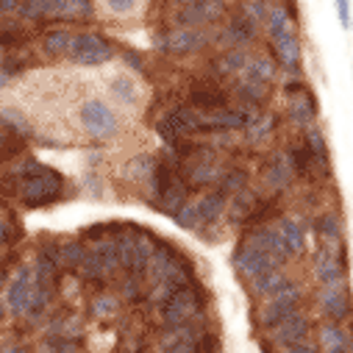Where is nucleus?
Here are the masks:
<instances>
[{
  "instance_id": "obj_1",
  "label": "nucleus",
  "mask_w": 353,
  "mask_h": 353,
  "mask_svg": "<svg viewBox=\"0 0 353 353\" xmlns=\"http://www.w3.org/2000/svg\"><path fill=\"white\" fill-rule=\"evenodd\" d=\"M17 179H20V201L26 209H42L50 203H59L64 198V179L39 164V161H26L17 167Z\"/></svg>"
},
{
  "instance_id": "obj_2",
  "label": "nucleus",
  "mask_w": 353,
  "mask_h": 353,
  "mask_svg": "<svg viewBox=\"0 0 353 353\" xmlns=\"http://www.w3.org/2000/svg\"><path fill=\"white\" fill-rule=\"evenodd\" d=\"M117 253H120V270L137 279H148L150 256H153V236L145 228H123L117 236Z\"/></svg>"
},
{
  "instance_id": "obj_3",
  "label": "nucleus",
  "mask_w": 353,
  "mask_h": 353,
  "mask_svg": "<svg viewBox=\"0 0 353 353\" xmlns=\"http://www.w3.org/2000/svg\"><path fill=\"white\" fill-rule=\"evenodd\" d=\"M78 120H81V128L90 134L92 139H114L123 128L120 123V114L101 98H90V101H83L81 109H78Z\"/></svg>"
},
{
  "instance_id": "obj_4",
  "label": "nucleus",
  "mask_w": 353,
  "mask_h": 353,
  "mask_svg": "<svg viewBox=\"0 0 353 353\" xmlns=\"http://www.w3.org/2000/svg\"><path fill=\"white\" fill-rule=\"evenodd\" d=\"M159 314H161L164 325H187V323H198L201 320L203 303H201L198 292L192 290V284H184V287L170 292L159 303Z\"/></svg>"
},
{
  "instance_id": "obj_5",
  "label": "nucleus",
  "mask_w": 353,
  "mask_h": 353,
  "mask_svg": "<svg viewBox=\"0 0 353 353\" xmlns=\"http://www.w3.org/2000/svg\"><path fill=\"white\" fill-rule=\"evenodd\" d=\"M312 273L323 287L345 281V276H347V253H345L342 239H336V242H323L320 239V245H317V250L312 256Z\"/></svg>"
},
{
  "instance_id": "obj_6",
  "label": "nucleus",
  "mask_w": 353,
  "mask_h": 353,
  "mask_svg": "<svg viewBox=\"0 0 353 353\" xmlns=\"http://www.w3.org/2000/svg\"><path fill=\"white\" fill-rule=\"evenodd\" d=\"M117 53L114 42H109L106 37L101 34H92V31H83V34H75L72 37V45H70V61L81 64V67H101L106 61H112Z\"/></svg>"
},
{
  "instance_id": "obj_7",
  "label": "nucleus",
  "mask_w": 353,
  "mask_h": 353,
  "mask_svg": "<svg viewBox=\"0 0 353 353\" xmlns=\"http://www.w3.org/2000/svg\"><path fill=\"white\" fill-rule=\"evenodd\" d=\"M301 301H303V290L298 284H290L284 292H279L273 298H264V306L259 312V325L264 331L276 328L279 323H284L287 317H292L301 309Z\"/></svg>"
},
{
  "instance_id": "obj_8",
  "label": "nucleus",
  "mask_w": 353,
  "mask_h": 353,
  "mask_svg": "<svg viewBox=\"0 0 353 353\" xmlns=\"http://www.w3.org/2000/svg\"><path fill=\"white\" fill-rule=\"evenodd\" d=\"M317 309L323 312L325 320L331 323H347L353 317V298L345 281L339 284H325L317 292Z\"/></svg>"
},
{
  "instance_id": "obj_9",
  "label": "nucleus",
  "mask_w": 353,
  "mask_h": 353,
  "mask_svg": "<svg viewBox=\"0 0 353 353\" xmlns=\"http://www.w3.org/2000/svg\"><path fill=\"white\" fill-rule=\"evenodd\" d=\"M31 295H34V268L31 264H20V268L14 270V276H12V281L6 284L9 314L26 317V312L31 306Z\"/></svg>"
},
{
  "instance_id": "obj_10",
  "label": "nucleus",
  "mask_w": 353,
  "mask_h": 353,
  "mask_svg": "<svg viewBox=\"0 0 353 353\" xmlns=\"http://www.w3.org/2000/svg\"><path fill=\"white\" fill-rule=\"evenodd\" d=\"M231 261H234L236 273L245 276L248 281L256 279V276H261V273H268V270H273V268H279V264H276L268 253H264L259 245H253V242H248V239H242V242L236 245Z\"/></svg>"
},
{
  "instance_id": "obj_11",
  "label": "nucleus",
  "mask_w": 353,
  "mask_h": 353,
  "mask_svg": "<svg viewBox=\"0 0 353 353\" xmlns=\"http://www.w3.org/2000/svg\"><path fill=\"white\" fill-rule=\"evenodd\" d=\"M209 45V37L198 28H175L164 37H159V50L170 53V56H190L198 53Z\"/></svg>"
},
{
  "instance_id": "obj_12",
  "label": "nucleus",
  "mask_w": 353,
  "mask_h": 353,
  "mask_svg": "<svg viewBox=\"0 0 353 353\" xmlns=\"http://www.w3.org/2000/svg\"><path fill=\"white\" fill-rule=\"evenodd\" d=\"M245 239L253 242V245H259L264 253H268L279 264V268H284V264L292 261V253H290V248H287V242H284V236L279 234L276 225H256Z\"/></svg>"
},
{
  "instance_id": "obj_13",
  "label": "nucleus",
  "mask_w": 353,
  "mask_h": 353,
  "mask_svg": "<svg viewBox=\"0 0 353 353\" xmlns=\"http://www.w3.org/2000/svg\"><path fill=\"white\" fill-rule=\"evenodd\" d=\"M312 336V320L298 309L292 317H287L284 323H279L276 328H270V342L281 350H287L290 345H298L303 339Z\"/></svg>"
},
{
  "instance_id": "obj_14",
  "label": "nucleus",
  "mask_w": 353,
  "mask_h": 353,
  "mask_svg": "<svg viewBox=\"0 0 353 353\" xmlns=\"http://www.w3.org/2000/svg\"><path fill=\"white\" fill-rule=\"evenodd\" d=\"M225 206H228V195L223 192V190H209V192H203L198 201H195V214H198V231L201 228H206V225H217L220 223V217H223V212H225Z\"/></svg>"
},
{
  "instance_id": "obj_15",
  "label": "nucleus",
  "mask_w": 353,
  "mask_h": 353,
  "mask_svg": "<svg viewBox=\"0 0 353 353\" xmlns=\"http://www.w3.org/2000/svg\"><path fill=\"white\" fill-rule=\"evenodd\" d=\"M292 179H295V172H292L290 156L287 153H273L268 159V164H264V184H268L273 192H284V190H290Z\"/></svg>"
},
{
  "instance_id": "obj_16",
  "label": "nucleus",
  "mask_w": 353,
  "mask_h": 353,
  "mask_svg": "<svg viewBox=\"0 0 353 353\" xmlns=\"http://www.w3.org/2000/svg\"><path fill=\"white\" fill-rule=\"evenodd\" d=\"M273 48H276L279 64H281L287 72L298 75V72H301V64H303V48H301L298 34H295V31L284 34L281 39H276V42H273Z\"/></svg>"
},
{
  "instance_id": "obj_17",
  "label": "nucleus",
  "mask_w": 353,
  "mask_h": 353,
  "mask_svg": "<svg viewBox=\"0 0 353 353\" xmlns=\"http://www.w3.org/2000/svg\"><path fill=\"white\" fill-rule=\"evenodd\" d=\"M223 14V0H203V3H192L179 14L181 28H198L206 23H214Z\"/></svg>"
},
{
  "instance_id": "obj_18",
  "label": "nucleus",
  "mask_w": 353,
  "mask_h": 353,
  "mask_svg": "<svg viewBox=\"0 0 353 353\" xmlns=\"http://www.w3.org/2000/svg\"><path fill=\"white\" fill-rule=\"evenodd\" d=\"M290 284H292L290 276H287L281 268H273V270H268V273L250 279V292H253L256 298H273V295L284 292Z\"/></svg>"
},
{
  "instance_id": "obj_19",
  "label": "nucleus",
  "mask_w": 353,
  "mask_h": 353,
  "mask_svg": "<svg viewBox=\"0 0 353 353\" xmlns=\"http://www.w3.org/2000/svg\"><path fill=\"white\" fill-rule=\"evenodd\" d=\"M256 31H259V23L256 20H250L245 12L242 14H236V17H231L228 23H225V31L220 34V39L225 42V45H248L253 37H256Z\"/></svg>"
},
{
  "instance_id": "obj_20",
  "label": "nucleus",
  "mask_w": 353,
  "mask_h": 353,
  "mask_svg": "<svg viewBox=\"0 0 353 353\" xmlns=\"http://www.w3.org/2000/svg\"><path fill=\"white\" fill-rule=\"evenodd\" d=\"M287 114H290V120H292L295 125L309 128V125L314 123V117H317V101H314V95H312L309 90H303V92H298V95H290Z\"/></svg>"
},
{
  "instance_id": "obj_21",
  "label": "nucleus",
  "mask_w": 353,
  "mask_h": 353,
  "mask_svg": "<svg viewBox=\"0 0 353 353\" xmlns=\"http://www.w3.org/2000/svg\"><path fill=\"white\" fill-rule=\"evenodd\" d=\"M225 103H228V95L217 83H203L190 92V106H195L201 112H214V109H223Z\"/></svg>"
},
{
  "instance_id": "obj_22",
  "label": "nucleus",
  "mask_w": 353,
  "mask_h": 353,
  "mask_svg": "<svg viewBox=\"0 0 353 353\" xmlns=\"http://www.w3.org/2000/svg\"><path fill=\"white\" fill-rule=\"evenodd\" d=\"M303 148H306V153L312 156L314 167H320V170L328 175V170H331V150H328L325 134H323L320 128L309 125V128H306V142H303Z\"/></svg>"
},
{
  "instance_id": "obj_23",
  "label": "nucleus",
  "mask_w": 353,
  "mask_h": 353,
  "mask_svg": "<svg viewBox=\"0 0 353 353\" xmlns=\"http://www.w3.org/2000/svg\"><path fill=\"white\" fill-rule=\"evenodd\" d=\"M256 195L250 192V190H239V192H234V201H228V206H225V212H228V223L231 225H245L248 223V217L253 214V209H256Z\"/></svg>"
},
{
  "instance_id": "obj_24",
  "label": "nucleus",
  "mask_w": 353,
  "mask_h": 353,
  "mask_svg": "<svg viewBox=\"0 0 353 353\" xmlns=\"http://www.w3.org/2000/svg\"><path fill=\"white\" fill-rule=\"evenodd\" d=\"M248 81H256V83H264V86H270L279 75V67L270 56H250L248 59V67L242 70Z\"/></svg>"
},
{
  "instance_id": "obj_25",
  "label": "nucleus",
  "mask_w": 353,
  "mask_h": 353,
  "mask_svg": "<svg viewBox=\"0 0 353 353\" xmlns=\"http://www.w3.org/2000/svg\"><path fill=\"white\" fill-rule=\"evenodd\" d=\"M75 276H81V281H86V284H98V287H103L109 281V273L103 270V264L98 261L92 248H86V253L81 256L78 268H75Z\"/></svg>"
},
{
  "instance_id": "obj_26",
  "label": "nucleus",
  "mask_w": 353,
  "mask_h": 353,
  "mask_svg": "<svg viewBox=\"0 0 353 353\" xmlns=\"http://www.w3.org/2000/svg\"><path fill=\"white\" fill-rule=\"evenodd\" d=\"M248 59H250V56H248L242 48L225 50L223 56H217V59L212 61L214 75H217V78H231V75H236V72H242V70L248 67Z\"/></svg>"
},
{
  "instance_id": "obj_27",
  "label": "nucleus",
  "mask_w": 353,
  "mask_h": 353,
  "mask_svg": "<svg viewBox=\"0 0 353 353\" xmlns=\"http://www.w3.org/2000/svg\"><path fill=\"white\" fill-rule=\"evenodd\" d=\"M317 342H320V347H334V345H339V347H353V334L345 328V323H331V320H325V323L317 328Z\"/></svg>"
},
{
  "instance_id": "obj_28",
  "label": "nucleus",
  "mask_w": 353,
  "mask_h": 353,
  "mask_svg": "<svg viewBox=\"0 0 353 353\" xmlns=\"http://www.w3.org/2000/svg\"><path fill=\"white\" fill-rule=\"evenodd\" d=\"M276 228H279V234L284 236V242H287L292 259L301 256V253L306 250V231H303V225H301L298 220H292V217H281Z\"/></svg>"
},
{
  "instance_id": "obj_29",
  "label": "nucleus",
  "mask_w": 353,
  "mask_h": 353,
  "mask_svg": "<svg viewBox=\"0 0 353 353\" xmlns=\"http://www.w3.org/2000/svg\"><path fill=\"white\" fill-rule=\"evenodd\" d=\"M92 253H95L98 261L103 264V270L109 273V279L120 270V253H117V239H114V236H106V239L92 242Z\"/></svg>"
},
{
  "instance_id": "obj_30",
  "label": "nucleus",
  "mask_w": 353,
  "mask_h": 353,
  "mask_svg": "<svg viewBox=\"0 0 353 353\" xmlns=\"http://www.w3.org/2000/svg\"><path fill=\"white\" fill-rule=\"evenodd\" d=\"M72 31H67V28H53V31H48L45 37H42V53L45 56H67L70 53V45H72Z\"/></svg>"
},
{
  "instance_id": "obj_31",
  "label": "nucleus",
  "mask_w": 353,
  "mask_h": 353,
  "mask_svg": "<svg viewBox=\"0 0 353 353\" xmlns=\"http://www.w3.org/2000/svg\"><path fill=\"white\" fill-rule=\"evenodd\" d=\"M236 95L239 101L245 103V109H256V106H264V101L270 98V86H264V83H256V81H242L236 86Z\"/></svg>"
},
{
  "instance_id": "obj_32",
  "label": "nucleus",
  "mask_w": 353,
  "mask_h": 353,
  "mask_svg": "<svg viewBox=\"0 0 353 353\" xmlns=\"http://www.w3.org/2000/svg\"><path fill=\"white\" fill-rule=\"evenodd\" d=\"M153 164H156V159H150L148 153H139V156H134V159L125 161L123 175H125L128 181H134V184H145V181H150Z\"/></svg>"
},
{
  "instance_id": "obj_33",
  "label": "nucleus",
  "mask_w": 353,
  "mask_h": 353,
  "mask_svg": "<svg viewBox=\"0 0 353 353\" xmlns=\"http://www.w3.org/2000/svg\"><path fill=\"white\" fill-rule=\"evenodd\" d=\"M264 26H268L270 42H276V39H281L284 34L292 31V14H290L284 6H270V14H268V20H264Z\"/></svg>"
},
{
  "instance_id": "obj_34",
  "label": "nucleus",
  "mask_w": 353,
  "mask_h": 353,
  "mask_svg": "<svg viewBox=\"0 0 353 353\" xmlns=\"http://www.w3.org/2000/svg\"><path fill=\"white\" fill-rule=\"evenodd\" d=\"M109 90H112V95H114L123 106H137V101H139L137 83H134V78H128V75H114V78L109 81Z\"/></svg>"
},
{
  "instance_id": "obj_35",
  "label": "nucleus",
  "mask_w": 353,
  "mask_h": 353,
  "mask_svg": "<svg viewBox=\"0 0 353 353\" xmlns=\"http://www.w3.org/2000/svg\"><path fill=\"white\" fill-rule=\"evenodd\" d=\"M314 234H317V239H323V242H336V239H342V220H339V214H334V212L320 214L317 223H314Z\"/></svg>"
},
{
  "instance_id": "obj_36",
  "label": "nucleus",
  "mask_w": 353,
  "mask_h": 353,
  "mask_svg": "<svg viewBox=\"0 0 353 353\" xmlns=\"http://www.w3.org/2000/svg\"><path fill=\"white\" fill-rule=\"evenodd\" d=\"M273 128H276V117H273V114H259V117H253L250 125L245 128V139H248L250 145H259V142H264V139L273 134Z\"/></svg>"
},
{
  "instance_id": "obj_37",
  "label": "nucleus",
  "mask_w": 353,
  "mask_h": 353,
  "mask_svg": "<svg viewBox=\"0 0 353 353\" xmlns=\"http://www.w3.org/2000/svg\"><path fill=\"white\" fill-rule=\"evenodd\" d=\"M0 123H3V128H6V131H14L17 137H31V134H34V128H31L28 117H26L20 109H12V106L0 109Z\"/></svg>"
},
{
  "instance_id": "obj_38",
  "label": "nucleus",
  "mask_w": 353,
  "mask_h": 353,
  "mask_svg": "<svg viewBox=\"0 0 353 353\" xmlns=\"http://www.w3.org/2000/svg\"><path fill=\"white\" fill-rule=\"evenodd\" d=\"M59 253H61V268L70 270V273H75L81 256L86 253V245H83L81 239H64V242L59 245Z\"/></svg>"
},
{
  "instance_id": "obj_39",
  "label": "nucleus",
  "mask_w": 353,
  "mask_h": 353,
  "mask_svg": "<svg viewBox=\"0 0 353 353\" xmlns=\"http://www.w3.org/2000/svg\"><path fill=\"white\" fill-rule=\"evenodd\" d=\"M245 187H248V172L239 170V167L223 170L220 181H217V190H223L225 195H234V192H239V190H245Z\"/></svg>"
},
{
  "instance_id": "obj_40",
  "label": "nucleus",
  "mask_w": 353,
  "mask_h": 353,
  "mask_svg": "<svg viewBox=\"0 0 353 353\" xmlns=\"http://www.w3.org/2000/svg\"><path fill=\"white\" fill-rule=\"evenodd\" d=\"M287 156H290V164H292V172L298 175V179H303V181H309V170H314V161H312V156L306 153V148H301V145H292Z\"/></svg>"
},
{
  "instance_id": "obj_41",
  "label": "nucleus",
  "mask_w": 353,
  "mask_h": 353,
  "mask_svg": "<svg viewBox=\"0 0 353 353\" xmlns=\"http://www.w3.org/2000/svg\"><path fill=\"white\" fill-rule=\"evenodd\" d=\"M120 298L128 301V303H139L145 298V279H137V276H123L120 279Z\"/></svg>"
},
{
  "instance_id": "obj_42",
  "label": "nucleus",
  "mask_w": 353,
  "mask_h": 353,
  "mask_svg": "<svg viewBox=\"0 0 353 353\" xmlns=\"http://www.w3.org/2000/svg\"><path fill=\"white\" fill-rule=\"evenodd\" d=\"M117 298L114 295H98L92 303H90V312L95 314V317H112L114 312H117Z\"/></svg>"
},
{
  "instance_id": "obj_43",
  "label": "nucleus",
  "mask_w": 353,
  "mask_h": 353,
  "mask_svg": "<svg viewBox=\"0 0 353 353\" xmlns=\"http://www.w3.org/2000/svg\"><path fill=\"white\" fill-rule=\"evenodd\" d=\"M242 12H245L250 20L264 23V20H268V14H270V3H268V0H245Z\"/></svg>"
},
{
  "instance_id": "obj_44",
  "label": "nucleus",
  "mask_w": 353,
  "mask_h": 353,
  "mask_svg": "<svg viewBox=\"0 0 353 353\" xmlns=\"http://www.w3.org/2000/svg\"><path fill=\"white\" fill-rule=\"evenodd\" d=\"M192 353H220V345H217V336L212 331H203L198 334L195 345H192Z\"/></svg>"
},
{
  "instance_id": "obj_45",
  "label": "nucleus",
  "mask_w": 353,
  "mask_h": 353,
  "mask_svg": "<svg viewBox=\"0 0 353 353\" xmlns=\"http://www.w3.org/2000/svg\"><path fill=\"white\" fill-rule=\"evenodd\" d=\"M175 220H179L181 228L187 231H198V214H195V203H184L179 209V214H175Z\"/></svg>"
},
{
  "instance_id": "obj_46",
  "label": "nucleus",
  "mask_w": 353,
  "mask_h": 353,
  "mask_svg": "<svg viewBox=\"0 0 353 353\" xmlns=\"http://www.w3.org/2000/svg\"><path fill=\"white\" fill-rule=\"evenodd\" d=\"M106 6H109L112 14L125 17V14H131L137 9V0H106Z\"/></svg>"
},
{
  "instance_id": "obj_47",
  "label": "nucleus",
  "mask_w": 353,
  "mask_h": 353,
  "mask_svg": "<svg viewBox=\"0 0 353 353\" xmlns=\"http://www.w3.org/2000/svg\"><path fill=\"white\" fill-rule=\"evenodd\" d=\"M334 6H336V17H339V26L347 31L353 23H350V0H334Z\"/></svg>"
},
{
  "instance_id": "obj_48",
  "label": "nucleus",
  "mask_w": 353,
  "mask_h": 353,
  "mask_svg": "<svg viewBox=\"0 0 353 353\" xmlns=\"http://www.w3.org/2000/svg\"><path fill=\"white\" fill-rule=\"evenodd\" d=\"M26 42V34L23 31H0V45L6 48H20Z\"/></svg>"
},
{
  "instance_id": "obj_49",
  "label": "nucleus",
  "mask_w": 353,
  "mask_h": 353,
  "mask_svg": "<svg viewBox=\"0 0 353 353\" xmlns=\"http://www.w3.org/2000/svg\"><path fill=\"white\" fill-rule=\"evenodd\" d=\"M0 70H3L9 78H14V75H20L26 70V61H20V59H0Z\"/></svg>"
},
{
  "instance_id": "obj_50",
  "label": "nucleus",
  "mask_w": 353,
  "mask_h": 353,
  "mask_svg": "<svg viewBox=\"0 0 353 353\" xmlns=\"http://www.w3.org/2000/svg\"><path fill=\"white\" fill-rule=\"evenodd\" d=\"M284 353H320V350H317V345H314L312 339H303V342H298V345H290Z\"/></svg>"
},
{
  "instance_id": "obj_51",
  "label": "nucleus",
  "mask_w": 353,
  "mask_h": 353,
  "mask_svg": "<svg viewBox=\"0 0 353 353\" xmlns=\"http://www.w3.org/2000/svg\"><path fill=\"white\" fill-rule=\"evenodd\" d=\"M20 3H23V0H0V14H12V12H17Z\"/></svg>"
},
{
  "instance_id": "obj_52",
  "label": "nucleus",
  "mask_w": 353,
  "mask_h": 353,
  "mask_svg": "<svg viewBox=\"0 0 353 353\" xmlns=\"http://www.w3.org/2000/svg\"><path fill=\"white\" fill-rule=\"evenodd\" d=\"M125 61H128L134 70H142V59H139V53H134V50H125Z\"/></svg>"
},
{
  "instance_id": "obj_53",
  "label": "nucleus",
  "mask_w": 353,
  "mask_h": 353,
  "mask_svg": "<svg viewBox=\"0 0 353 353\" xmlns=\"http://www.w3.org/2000/svg\"><path fill=\"white\" fill-rule=\"evenodd\" d=\"M0 353H26L20 345H0Z\"/></svg>"
},
{
  "instance_id": "obj_54",
  "label": "nucleus",
  "mask_w": 353,
  "mask_h": 353,
  "mask_svg": "<svg viewBox=\"0 0 353 353\" xmlns=\"http://www.w3.org/2000/svg\"><path fill=\"white\" fill-rule=\"evenodd\" d=\"M323 353H353V347H339V345H334V347H323Z\"/></svg>"
},
{
  "instance_id": "obj_55",
  "label": "nucleus",
  "mask_w": 353,
  "mask_h": 353,
  "mask_svg": "<svg viewBox=\"0 0 353 353\" xmlns=\"http://www.w3.org/2000/svg\"><path fill=\"white\" fill-rule=\"evenodd\" d=\"M6 314H9V306H6L3 301H0V323H3V320H6Z\"/></svg>"
},
{
  "instance_id": "obj_56",
  "label": "nucleus",
  "mask_w": 353,
  "mask_h": 353,
  "mask_svg": "<svg viewBox=\"0 0 353 353\" xmlns=\"http://www.w3.org/2000/svg\"><path fill=\"white\" fill-rule=\"evenodd\" d=\"M9 81H12V78H9V75H6V72H3V70H0V90H3V86H6V83H9Z\"/></svg>"
},
{
  "instance_id": "obj_57",
  "label": "nucleus",
  "mask_w": 353,
  "mask_h": 353,
  "mask_svg": "<svg viewBox=\"0 0 353 353\" xmlns=\"http://www.w3.org/2000/svg\"><path fill=\"white\" fill-rule=\"evenodd\" d=\"M184 6H192V3H203V0H181Z\"/></svg>"
},
{
  "instance_id": "obj_58",
  "label": "nucleus",
  "mask_w": 353,
  "mask_h": 353,
  "mask_svg": "<svg viewBox=\"0 0 353 353\" xmlns=\"http://www.w3.org/2000/svg\"><path fill=\"white\" fill-rule=\"evenodd\" d=\"M3 284H6V273L0 270V290H3Z\"/></svg>"
},
{
  "instance_id": "obj_59",
  "label": "nucleus",
  "mask_w": 353,
  "mask_h": 353,
  "mask_svg": "<svg viewBox=\"0 0 353 353\" xmlns=\"http://www.w3.org/2000/svg\"><path fill=\"white\" fill-rule=\"evenodd\" d=\"M159 353H167V350H159Z\"/></svg>"
},
{
  "instance_id": "obj_60",
  "label": "nucleus",
  "mask_w": 353,
  "mask_h": 353,
  "mask_svg": "<svg viewBox=\"0 0 353 353\" xmlns=\"http://www.w3.org/2000/svg\"><path fill=\"white\" fill-rule=\"evenodd\" d=\"M0 59H3V56H0Z\"/></svg>"
}]
</instances>
